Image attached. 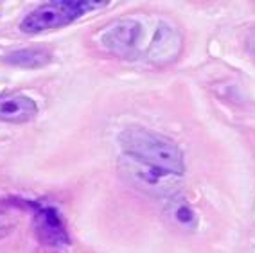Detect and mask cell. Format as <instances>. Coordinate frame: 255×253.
<instances>
[{
    "label": "cell",
    "instance_id": "6da1fadb",
    "mask_svg": "<svg viewBox=\"0 0 255 253\" xmlns=\"http://www.w3.org/2000/svg\"><path fill=\"white\" fill-rule=\"evenodd\" d=\"M119 142L126 154L142 162L182 176L185 172L182 149L171 138L144 127H128L121 133Z\"/></svg>",
    "mask_w": 255,
    "mask_h": 253
},
{
    "label": "cell",
    "instance_id": "7a4b0ae2",
    "mask_svg": "<svg viewBox=\"0 0 255 253\" xmlns=\"http://www.w3.org/2000/svg\"><path fill=\"white\" fill-rule=\"evenodd\" d=\"M119 171L135 189L156 198L173 196L182 185V176L155 167L126 153L119 160Z\"/></svg>",
    "mask_w": 255,
    "mask_h": 253
},
{
    "label": "cell",
    "instance_id": "3957f363",
    "mask_svg": "<svg viewBox=\"0 0 255 253\" xmlns=\"http://www.w3.org/2000/svg\"><path fill=\"white\" fill-rule=\"evenodd\" d=\"M106 2H92V0H56L47 2L36 7L34 11L25 16L20 23V29L23 32L34 34V32L47 31L67 25V23L78 20L81 14L88 13L92 9H97Z\"/></svg>",
    "mask_w": 255,
    "mask_h": 253
},
{
    "label": "cell",
    "instance_id": "277c9868",
    "mask_svg": "<svg viewBox=\"0 0 255 253\" xmlns=\"http://www.w3.org/2000/svg\"><path fill=\"white\" fill-rule=\"evenodd\" d=\"M20 203L25 210H31L34 230L41 243L52 248H63L70 243L63 217L59 216L54 207L36 203V201H20Z\"/></svg>",
    "mask_w": 255,
    "mask_h": 253
},
{
    "label": "cell",
    "instance_id": "5b68a950",
    "mask_svg": "<svg viewBox=\"0 0 255 253\" xmlns=\"http://www.w3.org/2000/svg\"><path fill=\"white\" fill-rule=\"evenodd\" d=\"M140 31V23L135 22V20H117V22L110 23L108 27L101 32L99 41L103 43V47H106L115 56L133 58L135 50H137Z\"/></svg>",
    "mask_w": 255,
    "mask_h": 253
},
{
    "label": "cell",
    "instance_id": "8992f818",
    "mask_svg": "<svg viewBox=\"0 0 255 253\" xmlns=\"http://www.w3.org/2000/svg\"><path fill=\"white\" fill-rule=\"evenodd\" d=\"M183 45V38L178 31L169 27L165 23H160L156 29L151 45L147 47V59L155 65L173 63L180 56Z\"/></svg>",
    "mask_w": 255,
    "mask_h": 253
},
{
    "label": "cell",
    "instance_id": "52a82bcc",
    "mask_svg": "<svg viewBox=\"0 0 255 253\" xmlns=\"http://www.w3.org/2000/svg\"><path fill=\"white\" fill-rule=\"evenodd\" d=\"M36 103L27 95H2L0 97V121L22 124L36 117Z\"/></svg>",
    "mask_w": 255,
    "mask_h": 253
},
{
    "label": "cell",
    "instance_id": "ba28073f",
    "mask_svg": "<svg viewBox=\"0 0 255 253\" xmlns=\"http://www.w3.org/2000/svg\"><path fill=\"white\" fill-rule=\"evenodd\" d=\"M50 59H52V56H50V52L47 49L29 47V49H20L16 52H13V54H9L5 58V63L22 68H38L50 63Z\"/></svg>",
    "mask_w": 255,
    "mask_h": 253
},
{
    "label": "cell",
    "instance_id": "9c48e42d",
    "mask_svg": "<svg viewBox=\"0 0 255 253\" xmlns=\"http://www.w3.org/2000/svg\"><path fill=\"white\" fill-rule=\"evenodd\" d=\"M169 214L173 217V221L182 226V228H185V230H194L196 228L198 217L194 214V210L187 203H174L171 207V210H169Z\"/></svg>",
    "mask_w": 255,
    "mask_h": 253
},
{
    "label": "cell",
    "instance_id": "30bf717a",
    "mask_svg": "<svg viewBox=\"0 0 255 253\" xmlns=\"http://www.w3.org/2000/svg\"><path fill=\"white\" fill-rule=\"evenodd\" d=\"M248 47H250V50L255 54V32H252L250 38H248Z\"/></svg>",
    "mask_w": 255,
    "mask_h": 253
}]
</instances>
